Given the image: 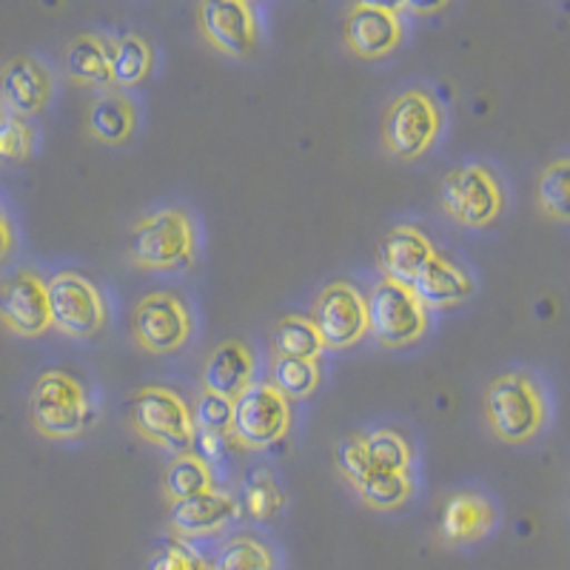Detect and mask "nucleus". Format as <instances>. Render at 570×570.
<instances>
[{
  "label": "nucleus",
  "instance_id": "nucleus-32",
  "mask_svg": "<svg viewBox=\"0 0 570 570\" xmlns=\"http://www.w3.org/2000/svg\"><path fill=\"white\" fill-rule=\"evenodd\" d=\"M191 416H195L197 434H214V436H232L234 425V402L226 400V396L208 394L203 391L197 405L191 409Z\"/></svg>",
  "mask_w": 570,
  "mask_h": 570
},
{
  "label": "nucleus",
  "instance_id": "nucleus-10",
  "mask_svg": "<svg viewBox=\"0 0 570 570\" xmlns=\"http://www.w3.org/2000/svg\"><path fill=\"white\" fill-rule=\"evenodd\" d=\"M312 323L325 348H351L368 331V305L351 283H331L314 299Z\"/></svg>",
  "mask_w": 570,
  "mask_h": 570
},
{
  "label": "nucleus",
  "instance_id": "nucleus-8",
  "mask_svg": "<svg viewBox=\"0 0 570 570\" xmlns=\"http://www.w3.org/2000/svg\"><path fill=\"white\" fill-rule=\"evenodd\" d=\"M292 428V405L272 383H252L234 400L232 440L243 448H263L283 440Z\"/></svg>",
  "mask_w": 570,
  "mask_h": 570
},
{
  "label": "nucleus",
  "instance_id": "nucleus-3",
  "mask_svg": "<svg viewBox=\"0 0 570 570\" xmlns=\"http://www.w3.org/2000/svg\"><path fill=\"white\" fill-rule=\"evenodd\" d=\"M131 425L142 440L166 448L171 454H191L197 440L191 405L180 394L160 385L140 389L131 400Z\"/></svg>",
  "mask_w": 570,
  "mask_h": 570
},
{
  "label": "nucleus",
  "instance_id": "nucleus-22",
  "mask_svg": "<svg viewBox=\"0 0 570 570\" xmlns=\"http://www.w3.org/2000/svg\"><path fill=\"white\" fill-rule=\"evenodd\" d=\"M155 52L149 40L140 35H124L109 43V69L111 83L117 86H137L149 78Z\"/></svg>",
  "mask_w": 570,
  "mask_h": 570
},
{
  "label": "nucleus",
  "instance_id": "nucleus-26",
  "mask_svg": "<svg viewBox=\"0 0 570 570\" xmlns=\"http://www.w3.org/2000/svg\"><path fill=\"white\" fill-rule=\"evenodd\" d=\"M323 340H320L317 328L308 317H283L274 328V354L288 356V360H317L323 351Z\"/></svg>",
  "mask_w": 570,
  "mask_h": 570
},
{
  "label": "nucleus",
  "instance_id": "nucleus-4",
  "mask_svg": "<svg viewBox=\"0 0 570 570\" xmlns=\"http://www.w3.org/2000/svg\"><path fill=\"white\" fill-rule=\"evenodd\" d=\"M195 254V226L180 208L142 217L129 234V257L140 268H175Z\"/></svg>",
  "mask_w": 570,
  "mask_h": 570
},
{
  "label": "nucleus",
  "instance_id": "nucleus-34",
  "mask_svg": "<svg viewBox=\"0 0 570 570\" xmlns=\"http://www.w3.org/2000/svg\"><path fill=\"white\" fill-rule=\"evenodd\" d=\"M337 465H340V473H343V476L351 482V485H356V482L363 480L365 473L371 471L368 456H365L363 436L351 434V436H345L343 442H340V448H337Z\"/></svg>",
  "mask_w": 570,
  "mask_h": 570
},
{
  "label": "nucleus",
  "instance_id": "nucleus-17",
  "mask_svg": "<svg viewBox=\"0 0 570 570\" xmlns=\"http://www.w3.org/2000/svg\"><path fill=\"white\" fill-rule=\"evenodd\" d=\"M252 348L246 343H240V340H228V343H220L208 354L206 365H203V391L226 396V400L234 402L252 385Z\"/></svg>",
  "mask_w": 570,
  "mask_h": 570
},
{
  "label": "nucleus",
  "instance_id": "nucleus-29",
  "mask_svg": "<svg viewBox=\"0 0 570 570\" xmlns=\"http://www.w3.org/2000/svg\"><path fill=\"white\" fill-rule=\"evenodd\" d=\"M272 385L285 400H303L314 394L320 385L317 360H288V356H274Z\"/></svg>",
  "mask_w": 570,
  "mask_h": 570
},
{
  "label": "nucleus",
  "instance_id": "nucleus-7",
  "mask_svg": "<svg viewBox=\"0 0 570 570\" xmlns=\"http://www.w3.org/2000/svg\"><path fill=\"white\" fill-rule=\"evenodd\" d=\"M52 325L75 340H89L106 325V303L98 285L78 272H60L46 283Z\"/></svg>",
  "mask_w": 570,
  "mask_h": 570
},
{
  "label": "nucleus",
  "instance_id": "nucleus-16",
  "mask_svg": "<svg viewBox=\"0 0 570 570\" xmlns=\"http://www.w3.org/2000/svg\"><path fill=\"white\" fill-rule=\"evenodd\" d=\"M434 257L436 252L431 240L414 226H394L380 243V266L385 279L402 285H414Z\"/></svg>",
  "mask_w": 570,
  "mask_h": 570
},
{
  "label": "nucleus",
  "instance_id": "nucleus-23",
  "mask_svg": "<svg viewBox=\"0 0 570 570\" xmlns=\"http://www.w3.org/2000/svg\"><path fill=\"white\" fill-rule=\"evenodd\" d=\"M89 131L95 140L120 146L135 135V106L120 95H104L89 109Z\"/></svg>",
  "mask_w": 570,
  "mask_h": 570
},
{
  "label": "nucleus",
  "instance_id": "nucleus-37",
  "mask_svg": "<svg viewBox=\"0 0 570 570\" xmlns=\"http://www.w3.org/2000/svg\"><path fill=\"white\" fill-rule=\"evenodd\" d=\"M3 117H7V115H3V104H0V120H3Z\"/></svg>",
  "mask_w": 570,
  "mask_h": 570
},
{
  "label": "nucleus",
  "instance_id": "nucleus-21",
  "mask_svg": "<svg viewBox=\"0 0 570 570\" xmlns=\"http://www.w3.org/2000/svg\"><path fill=\"white\" fill-rule=\"evenodd\" d=\"M63 69L71 80L83 86H106L111 83L109 69V43L98 35H78L66 46Z\"/></svg>",
  "mask_w": 570,
  "mask_h": 570
},
{
  "label": "nucleus",
  "instance_id": "nucleus-27",
  "mask_svg": "<svg viewBox=\"0 0 570 570\" xmlns=\"http://www.w3.org/2000/svg\"><path fill=\"white\" fill-rule=\"evenodd\" d=\"M365 456H368L371 471H391V473H409L411 465V445L400 431L380 428L363 436Z\"/></svg>",
  "mask_w": 570,
  "mask_h": 570
},
{
  "label": "nucleus",
  "instance_id": "nucleus-14",
  "mask_svg": "<svg viewBox=\"0 0 570 570\" xmlns=\"http://www.w3.org/2000/svg\"><path fill=\"white\" fill-rule=\"evenodd\" d=\"M402 40L400 9L383 3H356L345 14V43L360 58H383Z\"/></svg>",
  "mask_w": 570,
  "mask_h": 570
},
{
  "label": "nucleus",
  "instance_id": "nucleus-2",
  "mask_svg": "<svg viewBox=\"0 0 570 570\" xmlns=\"http://www.w3.org/2000/svg\"><path fill=\"white\" fill-rule=\"evenodd\" d=\"M485 416L502 442H528L544 425V400L531 376L502 374L488 385Z\"/></svg>",
  "mask_w": 570,
  "mask_h": 570
},
{
  "label": "nucleus",
  "instance_id": "nucleus-36",
  "mask_svg": "<svg viewBox=\"0 0 570 570\" xmlns=\"http://www.w3.org/2000/svg\"><path fill=\"white\" fill-rule=\"evenodd\" d=\"M12 246H14V234H12V226H9V220L0 214V263L12 254Z\"/></svg>",
  "mask_w": 570,
  "mask_h": 570
},
{
  "label": "nucleus",
  "instance_id": "nucleus-24",
  "mask_svg": "<svg viewBox=\"0 0 570 570\" xmlns=\"http://www.w3.org/2000/svg\"><path fill=\"white\" fill-rule=\"evenodd\" d=\"M163 488H166L171 502H183V499L214 491V473L208 462L191 451V454H183L171 462L166 476H163Z\"/></svg>",
  "mask_w": 570,
  "mask_h": 570
},
{
  "label": "nucleus",
  "instance_id": "nucleus-33",
  "mask_svg": "<svg viewBox=\"0 0 570 570\" xmlns=\"http://www.w3.org/2000/svg\"><path fill=\"white\" fill-rule=\"evenodd\" d=\"M35 149V129L23 117L7 115L0 120V160L23 163Z\"/></svg>",
  "mask_w": 570,
  "mask_h": 570
},
{
  "label": "nucleus",
  "instance_id": "nucleus-15",
  "mask_svg": "<svg viewBox=\"0 0 570 570\" xmlns=\"http://www.w3.org/2000/svg\"><path fill=\"white\" fill-rule=\"evenodd\" d=\"M0 98L14 117L38 115L52 98V78L40 60L20 55L0 69Z\"/></svg>",
  "mask_w": 570,
  "mask_h": 570
},
{
  "label": "nucleus",
  "instance_id": "nucleus-25",
  "mask_svg": "<svg viewBox=\"0 0 570 570\" xmlns=\"http://www.w3.org/2000/svg\"><path fill=\"white\" fill-rule=\"evenodd\" d=\"M354 488L365 505L374 508V511H394V508L409 502L411 491H414V482H411L409 473L368 471Z\"/></svg>",
  "mask_w": 570,
  "mask_h": 570
},
{
  "label": "nucleus",
  "instance_id": "nucleus-6",
  "mask_svg": "<svg viewBox=\"0 0 570 570\" xmlns=\"http://www.w3.org/2000/svg\"><path fill=\"white\" fill-rule=\"evenodd\" d=\"M442 129V109L422 89H411L385 109L383 142L400 160H416L431 149Z\"/></svg>",
  "mask_w": 570,
  "mask_h": 570
},
{
  "label": "nucleus",
  "instance_id": "nucleus-19",
  "mask_svg": "<svg viewBox=\"0 0 570 570\" xmlns=\"http://www.w3.org/2000/svg\"><path fill=\"white\" fill-rule=\"evenodd\" d=\"M491 502L480 493H454L442 508L440 517V537L448 544H468L485 537L493 528Z\"/></svg>",
  "mask_w": 570,
  "mask_h": 570
},
{
  "label": "nucleus",
  "instance_id": "nucleus-31",
  "mask_svg": "<svg viewBox=\"0 0 570 570\" xmlns=\"http://www.w3.org/2000/svg\"><path fill=\"white\" fill-rule=\"evenodd\" d=\"M243 505L254 519H272L285 505V493L272 471L257 468L248 473L246 485H243Z\"/></svg>",
  "mask_w": 570,
  "mask_h": 570
},
{
  "label": "nucleus",
  "instance_id": "nucleus-5",
  "mask_svg": "<svg viewBox=\"0 0 570 570\" xmlns=\"http://www.w3.org/2000/svg\"><path fill=\"white\" fill-rule=\"evenodd\" d=\"M368 331L389 348L411 345L428 331V312L411 285L380 279L365 297Z\"/></svg>",
  "mask_w": 570,
  "mask_h": 570
},
{
  "label": "nucleus",
  "instance_id": "nucleus-9",
  "mask_svg": "<svg viewBox=\"0 0 570 570\" xmlns=\"http://www.w3.org/2000/svg\"><path fill=\"white\" fill-rule=\"evenodd\" d=\"M442 212L454 217L456 223L471 228L491 226L502 214L505 197L499 180L485 166H462V169L448 171L440 186Z\"/></svg>",
  "mask_w": 570,
  "mask_h": 570
},
{
  "label": "nucleus",
  "instance_id": "nucleus-11",
  "mask_svg": "<svg viewBox=\"0 0 570 570\" xmlns=\"http://www.w3.org/2000/svg\"><path fill=\"white\" fill-rule=\"evenodd\" d=\"M135 340L151 354H169L191 337V314L171 292H151L135 305L131 314Z\"/></svg>",
  "mask_w": 570,
  "mask_h": 570
},
{
  "label": "nucleus",
  "instance_id": "nucleus-35",
  "mask_svg": "<svg viewBox=\"0 0 570 570\" xmlns=\"http://www.w3.org/2000/svg\"><path fill=\"white\" fill-rule=\"evenodd\" d=\"M203 559L195 557V553L183 548V544H169L163 548L155 559L149 562V570H203Z\"/></svg>",
  "mask_w": 570,
  "mask_h": 570
},
{
  "label": "nucleus",
  "instance_id": "nucleus-12",
  "mask_svg": "<svg viewBox=\"0 0 570 570\" xmlns=\"http://www.w3.org/2000/svg\"><path fill=\"white\" fill-rule=\"evenodd\" d=\"M0 320L20 337H40L52 328L49 294L40 274L20 268L12 277L0 279Z\"/></svg>",
  "mask_w": 570,
  "mask_h": 570
},
{
  "label": "nucleus",
  "instance_id": "nucleus-18",
  "mask_svg": "<svg viewBox=\"0 0 570 570\" xmlns=\"http://www.w3.org/2000/svg\"><path fill=\"white\" fill-rule=\"evenodd\" d=\"M240 511V502L226 491H208L200 497L175 502L169 522L183 537H206V533L223 531Z\"/></svg>",
  "mask_w": 570,
  "mask_h": 570
},
{
  "label": "nucleus",
  "instance_id": "nucleus-20",
  "mask_svg": "<svg viewBox=\"0 0 570 570\" xmlns=\"http://www.w3.org/2000/svg\"><path fill=\"white\" fill-rule=\"evenodd\" d=\"M411 288L422 305H456L473 294V279L465 268L436 254Z\"/></svg>",
  "mask_w": 570,
  "mask_h": 570
},
{
  "label": "nucleus",
  "instance_id": "nucleus-30",
  "mask_svg": "<svg viewBox=\"0 0 570 570\" xmlns=\"http://www.w3.org/2000/svg\"><path fill=\"white\" fill-rule=\"evenodd\" d=\"M214 570H277L272 548L254 537H234L220 551Z\"/></svg>",
  "mask_w": 570,
  "mask_h": 570
},
{
  "label": "nucleus",
  "instance_id": "nucleus-1",
  "mask_svg": "<svg viewBox=\"0 0 570 570\" xmlns=\"http://www.w3.org/2000/svg\"><path fill=\"white\" fill-rule=\"evenodd\" d=\"M29 416L46 440H75L91 425V400L78 376L46 371L29 396Z\"/></svg>",
  "mask_w": 570,
  "mask_h": 570
},
{
  "label": "nucleus",
  "instance_id": "nucleus-13",
  "mask_svg": "<svg viewBox=\"0 0 570 570\" xmlns=\"http://www.w3.org/2000/svg\"><path fill=\"white\" fill-rule=\"evenodd\" d=\"M200 32L214 49L232 58H248L257 46V18L243 0H208L200 7Z\"/></svg>",
  "mask_w": 570,
  "mask_h": 570
},
{
  "label": "nucleus",
  "instance_id": "nucleus-28",
  "mask_svg": "<svg viewBox=\"0 0 570 570\" xmlns=\"http://www.w3.org/2000/svg\"><path fill=\"white\" fill-rule=\"evenodd\" d=\"M537 203L551 220L570 223V157L544 166L537 183Z\"/></svg>",
  "mask_w": 570,
  "mask_h": 570
},
{
  "label": "nucleus",
  "instance_id": "nucleus-38",
  "mask_svg": "<svg viewBox=\"0 0 570 570\" xmlns=\"http://www.w3.org/2000/svg\"><path fill=\"white\" fill-rule=\"evenodd\" d=\"M203 570H214V564H203Z\"/></svg>",
  "mask_w": 570,
  "mask_h": 570
}]
</instances>
